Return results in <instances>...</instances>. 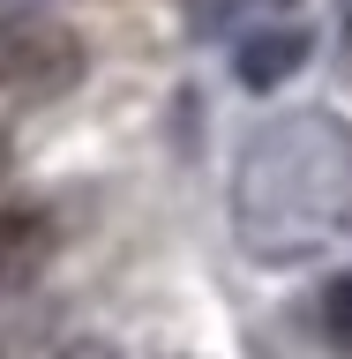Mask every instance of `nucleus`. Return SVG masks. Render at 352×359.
Returning <instances> with one entry per match:
<instances>
[{
    "label": "nucleus",
    "mask_w": 352,
    "mask_h": 359,
    "mask_svg": "<svg viewBox=\"0 0 352 359\" xmlns=\"http://www.w3.org/2000/svg\"><path fill=\"white\" fill-rule=\"evenodd\" d=\"M83 83V38L60 15H8L0 22V97L45 105Z\"/></svg>",
    "instance_id": "nucleus-1"
},
{
    "label": "nucleus",
    "mask_w": 352,
    "mask_h": 359,
    "mask_svg": "<svg viewBox=\"0 0 352 359\" xmlns=\"http://www.w3.org/2000/svg\"><path fill=\"white\" fill-rule=\"evenodd\" d=\"M45 255H53V217L38 202H0V285L38 277Z\"/></svg>",
    "instance_id": "nucleus-2"
},
{
    "label": "nucleus",
    "mask_w": 352,
    "mask_h": 359,
    "mask_svg": "<svg viewBox=\"0 0 352 359\" xmlns=\"http://www.w3.org/2000/svg\"><path fill=\"white\" fill-rule=\"evenodd\" d=\"M300 60H308V30H300V22H270V30H255V38L240 45V83L270 90V83H285Z\"/></svg>",
    "instance_id": "nucleus-3"
},
{
    "label": "nucleus",
    "mask_w": 352,
    "mask_h": 359,
    "mask_svg": "<svg viewBox=\"0 0 352 359\" xmlns=\"http://www.w3.org/2000/svg\"><path fill=\"white\" fill-rule=\"evenodd\" d=\"M322 330H330V344L352 352V277H337V285L322 292Z\"/></svg>",
    "instance_id": "nucleus-4"
},
{
    "label": "nucleus",
    "mask_w": 352,
    "mask_h": 359,
    "mask_svg": "<svg viewBox=\"0 0 352 359\" xmlns=\"http://www.w3.org/2000/svg\"><path fill=\"white\" fill-rule=\"evenodd\" d=\"M60 359H120V352H112V344H98V337H83V344H67Z\"/></svg>",
    "instance_id": "nucleus-5"
},
{
    "label": "nucleus",
    "mask_w": 352,
    "mask_h": 359,
    "mask_svg": "<svg viewBox=\"0 0 352 359\" xmlns=\"http://www.w3.org/2000/svg\"><path fill=\"white\" fill-rule=\"evenodd\" d=\"M8 157H15V142H8V128H0V172H8Z\"/></svg>",
    "instance_id": "nucleus-6"
}]
</instances>
